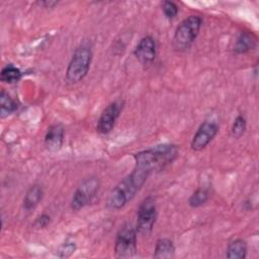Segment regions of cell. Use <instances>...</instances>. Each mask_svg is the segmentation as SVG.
<instances>
[{"mask_svg": "<svg viewBox=\"0 0 259 259\" xmlns=\"http://www.w3.org/2000/svg\"><path fill=\"white\" fill-rule=\"evenodd\" d=\"M178 155V148L173 144H162L135 154L136 165H140L151 173L160 171L172 163Z\"/></svg>", "mask_w": 259, "mask_h": 259, "instance_id": "6da1fadb", "label": "cell"}, {"mask_svg": "<svg viewBox=\"0 0 259 259\" xmlns=\"http://www.w3.org/2000/svg\"><path fill=\"white\" fill-rule=\"evenodd\" d=\"M201 24L202 19L198 15H189L184 18L175 29L172 39L173 49L176 52L189 50L199 33Z\"/></svg>", "mask_w": 259, "mask_h": 259, "instance_id": "7a4b0ae2", "label": "cell"}, {"mask_svg": "<svg viewBox=\"0 0 259 259\" xmlns=\"http://www.w3.org/2000/svg\"><path fill=\"white\" fill-rule=\"evenodd\" d=\"M92 51L87 45L79 46L73 53L66 70V79L71 84L82 81L90 68Z\"/></svg>", "mask_w": 259, "mask_h": 259, "instance_id": "3957f363", "label": "cell"}, {"mask_svg": "<svg viewBox=\"0 0 259 259\" xmlns=\"http://www.w3.org/2000/svg\"><path fill=\"white\" fill-rule=\"evenodd\" d=\"M142 187L128 174L110 191L106 206L110 210H118L130 202Z\"/></svg>", "mask_w": 259, "mask_h": 259, "instance_id": "277c9868", "label": "cell"}, {"mask_svg": "<svg viewBox=\"0 0 259 259\" xmlns=\"http://www.w3.org/2000/svg\"><path fill=\"white\" fill-rule=\"evenodd\" d=\"M137 230L131 223L123 224L115 238L114 254L117 258H131L137 254Z\"/></svg>", "mask_w": 259, "mask_h": 259, "instance_id": "5b68a950", "label": "cell"}, {"mask_svg": "<svg viewBox=\"0 0 259 259\" xmlns=\"http://www.w3.org/2000/svg\"><path fill=\"white\" fill-rule=\"evenodd\" d=\"M157 218V206L153 196H147L140 204L136 230L143 236L151 234Z\"/></svg>", "mask_w": 259, "mask_h": 259, "instance_id": "8992f818", "label": "cell"}, {"mask_svg": "<svg viewBox=\"0 0 259 259\" xmlns=\"http://www.w3.org/2000/svg\"><path fill=\"white\" fill-rule=\"evenodd\" d=\"M99 180L95 176L86 178L75 190L72 200L71 208L73 210H79L88 205L99 189Z\"/></svg>", "mask_w": 259, "mask_h": 259, "instance_id": "52a82bcc", "label": "cell"}, {"mask_svg": "<svg viewBox=\"0 0 259 259\" xmlns=\"http://www.w3.org/2000/svg\"><path fill=\"white\" fill-rule=\"evenodd\" d=\"M219 133V125L215 121H203L194 134L190 146L193 151L203 150Z\"/></svg>", "mask_w": 259, "mask_h": 259, "instance_id": "ba28073f", "label": "cell"}, {"mask_svg": "<svg viewBox=\"0 0 259 259\" xmlns=\"http://www.w3.org/2000/svg\"><path fill=\"white\" fill-rule=\"evenodd\" d=\"M121 108H122V105L117 101L109 103L103 109V111L101 112L97 120V125H96L97 132L103 135L110 133L114 127L117 118L119 117Z\"/></svg>", "mask_w": 259, "mask_h": 259, "instance_id": "9c48e42d", "label": "cell"}, {"mask_svg": "<svg viewBox=\"0 0 259 259\" xmlns=\"http://www.w3.org/2000/svg\"><path fill=\"white\" fill-rule=\"evenodd\" d=\"M134 55L137 60L144 66L154 62L157 55V45L151 35H146L138 42Z\"/></svg>", "mask_w": 259, "mask_h": 259, "instance_id": "30bf717a", "label": "cell"}, {"mask_svg": "<svg viewBox=\"0 0 259 259\" xmlns=\"http://www.w3.org/2000/svg\"><path fill=\"white\" fill-rule=\"evenodd\" d=\"M64 135L65 130L62 124L55 123L49 126L44 140V145L46 149L52 153L59 151L63 146Z\"/></svg>", "mask_w": 259, "mask_h": 259, "instance_id": "8fae6325", "label": "cell"}, {"mask_svg": "<svg viewBox=\"0 0 259 259\" xmlns=\"http://www.w3.org/2000/svg\"><path fill=\"white\" fill-rule=\"evenodd\" d=\"M257 46V36L252 32L248 30H244L240 32V34L237 37L234 51L236 54L242 55L249 53L250 51H253Z\"/></svg>", "mask_w": 259, "mask_h": 259, "instance_id": "7c38bea8", "label": "cell"}, {"mask_svg": "<svg viewBox=\"0 0 259 259\" xmlns=\"http://www.w3.org/2000/svg\"><path fill=\"white\" fill-rule=\"evenodd\" d=\"M175 255V246L172 240L168 238H160L157 240L154 249V258L171 259Z\"/></svg>", "mask_w": 259, "mask_h": 259, "instance_id": "4fadbf2b", "label": "cell"}, {"mask_svg": "<svg viewBox=\"0 0 259 259\" xmlns=\"http://www.w3.org/2000/svg\"><path fill=\"white\" fill-rule=\"evenodd\" d=\"M42 195H44V190H42V187L39 185V184H33L31 185L25 195H24V198H23V208L27 211L33 209L36 207V205L40 202L41 198H42Z\"/></svg>", "mask_w": 259, "mask_h": 259, "instance_id": "5bb4252c", "label": "cell"}, {"mask_svg": "<svg viewBox=\"0 0 259 259\" xmlns=\"http://www.w3.org/2000/svg\"><path fill=\"white\" fill-rule=\"evenodd\" d=\"M247 250L246 241L238 238L229 243L226 251V257L229 259H244L247 256Z\"/></svg>", "mask_w": 259, "mask_h": 259, "instance_id": "9a60e30c", "label": "cell"}, {"mask_svg": "<svg viewBox=\"0 0 259 259\" xmlns=\"http://www.w3.org/2000/svg\"><path fill=\"white\" fill-rule=\"evenodd\" d=\"M18 105L16 101L6 92L4 89L1 90L0 93V115L1 117H5L13 113L17 109Z\"/></svg>", "mask_w": 259, "mask_h": 259, "instance_id": "2e32d148", "label": "cell"}, {"mask_svg": "<svg viewBox=\"0 0 259 259\" xmlns=\"http://www.w3.org/2000/svg\"><path fill=\"white\" fill-rule=\"evenodd\" d=\"M21 75H22L21 71L17 67L9 64L2 68L0 73V79L4 83L12 84L19 81L21 78Z\"/></svg>", "mask_w": 259, "mask_h": 259, "instance_id": "e0dca14e", "label": "cell"}, {"mask_svg": "<svg viewBox=\"0 0 259 259\" xmlns=\"http://www.w3.org/2000/svg\"><path fill=\"white\" fill-rule=\"evenodd\" d=\"M209 196H210V193L207 188L199 187L190 195L188 199V204L193 208L199 207L208 200Z\"/></svg>", "mask_w": 259, "mask_h": 259, "instance_id": "ac0fdd59", "label": "cell"}, {"mask_svg": "<svg viewBox=\"0 0 259 259\" xmlns=\"http://www.w3.org/2000/svg\"><path fill=\"white\" fill-rule=\"evenodd\" d=\"M246 127H247V121H246L245 116L242 115V114H239L235 118V120H234V122L232 124L231 134H232V136L234 138L239 139V138H241L244 135V133L246 131Z\"/></svg>", "mask_w": 259, "mask_h": 259, "instance_id": "d6986e66", "label": "cell"}, {"mask_svg": "<svg viewBox=\"0 0 259 259\" xmlns=\"http://www.w3.org/2000/svg\"><path fill=\"white\" fill-rule=\"evenodd\" d=\"M162 10L164 15L168 18V19H174L177 14H178V6L172 2V1H163L162 2Z\"/></svg>", "mask_w": 259, "mask_h": 259, "instance_id": "ffe728a7", "label": "cell"}, {"mask_svg": "<svg viewBox=\"0 0 259 259\" xmlns=\"http://www.w3.org/2000/svg\"><path fill=\"white\" fill-rule=\"evenodd\" d=\"M76 250V244L74 242H65L58 249V257L67 258L70 257Z\"/></svg>", "mask_w": 259, "mask_h": 259, "instance_id": "44dd1931", "label": "cell"}, {"mask_svg": "<svg viewBox=\"0 0 259 259\" xmlns=\"http://www.w3.org/2000/svg\"><path fill=\"white\" fill-rule=\"evenodd\" d=\"M50 223H51V217L48 213H41L38 218H36L34 222V226L39 229H42L48 227Z\"/></svg>", "mask_w": 259, "mask_h": 259, "instance_id": "7402d4cb", "label": "cell"}, {"mask_svg": "<svg viewBox=\"0 0 259 259\" xmlns=\"http://www.w3.org/2000/svg\"><path fill=\"white\" fill-rule=\"evenodd\" d=\"M37 4L45 8H53L58 4V2L57 1H38Z\"/></svg>", "mask_w": 259, "mask_h": 259, "instance_id": "603a6c76", "label": "cell"}]
</instances>
